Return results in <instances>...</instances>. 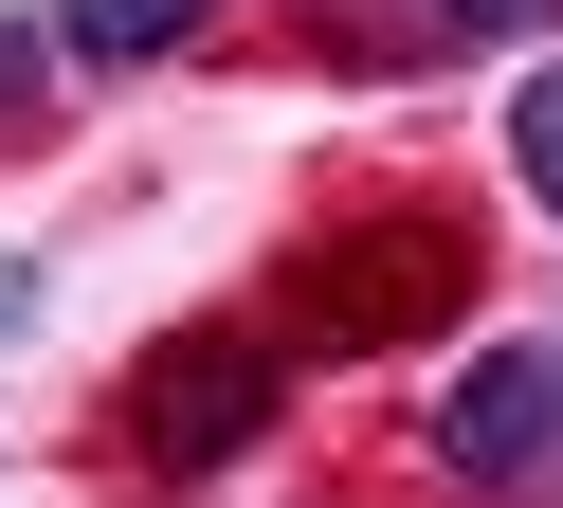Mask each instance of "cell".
<instances>
[{"instance_id":"6da1fadb","label":"cell","mask_w":563,"mask_h":508,"mask_svg":"<svg viewBox=\"0 0 563 508\" xmlns=\"http://www.w3.org/2000/svg\"><path fill=\"white\" fill-rule=\"evenodd\" d=\"M291 309H309V345H400V327L473 309V236L454 218H364V236H328L291 273Z\"/></svg>"},{"instance_id":"7a4b0ae2","label":"cell","mask_w":563,"mask_h":508,"mask_svg":"<svg viewBox=\"0 0 563 508\" xmlns=\"http://www.w3.org/2000/svg\"><path fill=\"white\" fill-rule=\"evenodd\" d=\"M255 435H273V345L255 327H183V345L128 363V454L146 472H219V454H255Z\"/></svg>"},{"instance_id":"3957f363","label":"cell","mask_w":563,"mask_h":508,"mask_svg":"<svg viewBox=\"0 0 563 508\" xmlns=\"http://www.w3.org/2000/svg\"><path fill=\"white\" fill-rule=\"evenodd\" d=\"M437 472H454V490H527V472H563V345H490L473 382L437 399Z\"/></svg>"},{"instance_id":"277c9868","label":"cell","mask_w":563,"mask_h":508,"mask_svg":"<svg viewBox=\"0 0 563 508\" xmlns=\"http://www.w3.org/2000/svg\"><path fill=\"white\" fill-rule=\"evenodd\" d=\"M200 19H219V0H55V55H91V73H146V55H183Z\"/></svg>"},{"instance_id":"5b68a950","label":"cell","mask_w":563,"mask_h":508,"mask_svg":"<svg viewBox=\"0 0 563 508\" xmlns=\"http://www.w3.org/2000/svg\"><path fill=\"white\" fill-rule=\"evenodd\" d=\"M509 164H527V200L563 218V55H545V73L509 91Z\"/></svg>"},{"instance_id":"8992f818","label":"cell","mask_w":563,"mask_h":508,"mask_svg":"<svg viewBox=\"0 0 563 508\" xmlns=\"http://www.w3.org/2000/svg\"><path fill=\"white\" fill-rule=\"evenodd\" d=\"M437 19H454V36H545L563 0H437Z\"/></svg>"},{"instance_id":"52a82bcc","label":"cell","mask_w":563,"mask_h":508,"mask_svg":"<svg viewBox=\"0 0 563 508\" xmlns=\"http://www.w3.org/2000/svg\"><path fill=\"white\" fill-rule=\"evenodd\" d=\"M37 55H55V36H37V19H0V91H37Z\"/></svg>"}]
</instances>
